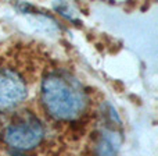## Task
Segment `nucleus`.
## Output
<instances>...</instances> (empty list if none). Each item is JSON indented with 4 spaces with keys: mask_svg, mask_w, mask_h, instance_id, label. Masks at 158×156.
<instances>
[{
    "mask_svg": "<svg viewBox=\"0 0 158 156\" xmlns=\"http://www.w3.org/2000/svg\"><path fill=\"white\" fill-rule=\"evenodd\" d=\"M44 130L36 116L22 113L4 128L3 140L15 151H29L42 142Z\"/></svg>",
    "mask_w": 158,
    "mask_h": 156,
    "instance_id": "2",
    "label": "nucleus"
},
{
    "mask_svg": "<svg viewBox=\"0 0 158 156\" xmlns=\"http://www.w3.org/2000/svg\"><path fill=\"white\" fill-rule=\"evenodd\" d=\"M119 120L112 109H110V117L104 120L103 127L97 134L94 145V156H118L121 146Z\"/></svg>",
    "mask_w": 158,
    "mask_h": 156,
    "instance_id": "4",
    "label": "nucleus"
},
{
    "mask_svg": "<svg viewBox=\"0 0 158 156\" xmlns=\"http://www.w3.org/2000/svg\"><path fill=\"white\" fill-rule=\"evenodd\" d=\"M42 103L56 120H75L87 106V95L82 85L65 71H54L42 82Z\"/></svg>",
    "mask_w": 158,
    "mask_h": 156,
    "instance_id": "1",
    "label": "nucleus"
},
{
    "mask_svg": "<svg viewBox=\"0 0 158 156\" xmlns=\"http://www.w3.org/2000/svg\"><path fill=\"white\" fill-rule=\"evenodd\" d=\"M27 98V85L17 71L0 69V112L18 106Z\"/></svg>",
    "mask_w": 158,
    "mask_h": 156,
    "instance_id": "3",
    "label": "nucleus"
}]
</instances>
